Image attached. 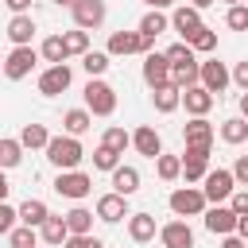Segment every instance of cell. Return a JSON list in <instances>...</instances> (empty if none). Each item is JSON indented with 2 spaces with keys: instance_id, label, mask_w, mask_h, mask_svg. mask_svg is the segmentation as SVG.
<instances>
[{
  "instance_id": "cell-20",
  "label": "cell",
  "mask_w": 248,
  "mask_h": 248,
  "mask_svg": "<svg viewBox=\"0 0 248 248\" xmlns=\"http://www.w3.org/2000/svg\"><path fill=\"white\" fill-rule=\"evenodd\" d=\"M8 39H12L16 46H31V39H35V19H31V12L8 19Z\"/></svg>"
},
{
  "instance_id": "cell-3",
  "label": "cell",
  "mask_w": 248,
  "mask_h": 248,
  "mask_svg": "<svg viewBox=\"0 0 248 248\" xmlns=\"http://www.w3.org/2000/svg\"><path fill=\"white\" fill-rule=\"evenodd\" d=\"M209 209V202H205V194L198 190V186H178V190H170V213L174 217H202Z\"/></svg>"
},
{
  "instance_id": "cell-57",
  "label": "cell",
  "mask_w": 248,
  "mask_h": 248,
  "mask_svg": "<svg viewBox=\"0 0 248 248\" xmlns=\"http://www.w3.org/2000/svg\"><path fill=\"white\" fill-rule=\"evenodd\" d=\"M240 4H244V8H248V0H240Z\"/></svg>"
},
{
  "instance_id": "cell-8",
  "label": "cell",
  "mask_w": 248,
  "mask_h": 248,
  "mask_svg": "<svg viewBox=\"0 0 248 248\" xmlns=\"http://www.w3.org/2000/svg\"><path fill=\"white\" fill-rule=\"evenodd\" d=\"M70 81H74V70L62 62V66H46L43 74H39V93L43 97H58V93H66L70 89Z\"/></svg>"
},
{
  "instance_id": "cell-15",
  "label": "cell",
  "mask_w": 248,
  "mask_h": 248,
  "mask_svg": "<svg viewBox=\"0 0 248 248\" xmlns=\"http://www.w3.org/2000/svg\"><path fill=\"white\" fill-rule=\"evenodd\" d=\"M159 240H163V248H194V229L186 221H167L159 229Z\"/></svg>"
},
{
  "instance_id": "cell-58",
  "label": "cell",
  "mask_w": 248,
  "mask_h": 248,
  "mask_svg": "<svg viewBox=\"0 0 248 248\" xmlns=\"http://www.w3.org/2000/svg\"><path fill=\"white\" fill-rule=\"evenodd\" d=\"M0 66H4V58H0Z\"/></svg>"
},
{
  "instance_id": "cell-32",
  "label": "cell",
  "mask_w": 248,
  "mask_h": 248,
  "mask_svg": "<svg viewBox=\"0 0 248 248\" xmlns=\"http://www.w3.org/2000/svg\"><path fill=\"white\" fill-rule=\"evenodd\" d=\"M62 46H66V58H70V54H78V58H81V54L89 50V31H78V27H74V31H66V35H62Z\"/></svg>"
},
{
  "instance_id": "cell-42",
  "label": "cell",
  "mask_w": 248,
  "mask_h": 248,
  "mask_svg": "<svg viewBox=\"0 0 248 248\" xmlns=\"http://www.w3.org/2000/svg\"><path fill=\"white\" fill-rule=\"evenodd\" d=\"M225 23H229L232 31H248V8H244V4H232V8L225 12Z\"/></svg>"
},
{
  "instance_id": "cell-53",
  "label": "cell",
  "mask_w": 248,
  "mask_h": 248,
  "mask_svg": "<svg viewBox=\"0 0 248 248\" xmlns=\"http://www.w3.org/2000/svg\"><path fill=\"white\" fill-rule=\"evenodd\" d=\"M240 116L248 120V93H240Z\"/></svg>"
},
{
  "instance_id": "cell-56",
  "label": "cell",
  "mask_w": 248,
  "mask_h": 248,
  "mask_svg": "<svg viewBox=\"0 0 248 248\" xmlns=\"http://www.w3.org/2000/svg\"><path fill=\"white\" fill-rule=\"evenodd\" d=\"M225 4H229V8H232V4H240V0H225Z\"/></svg>"
},
{
  "instance_id": "cell-45",
  "label": "cell",
  "mask_w": 248,
  "mask_h": 248,
  "mask_svg": "<svg viewBox=\"0 0 248 248\" xmlns=\"http://www.w3.org/2000/svg\"><path fill=\"white\" fill-rule=\"evenodd\" d=\"M62 248H105V244L89 232V236H66V244H62Z\"/></svg>"
},
{
  "instance_id": "cell-39",
  "label": "cell",
  "mask_w": 248,
  "mask_h": 248,
  "mask_svg": "<svg viewBox=\"0 0 248 248\" xmlns=\"http://www.w3.org/2000/svg\"><path fill=\"white\" fill-rule=\"evenodd\" d=\"M35 240H39V229H27V225H16L8 232V244L12 248H35Z\"/></svg>"
},
{
  "instance_id": "cell-50",
  "label": "cell",
  "mask_w": 248,
  "mask_h": 248,
  "mask_svg": "<svg viewBox=\"0 0 248 248\" xmlns=\"http://www.w3.org/2000/svg\"><path fill=\"white\" fill-rule=\"evenodd\" d=\"M236 236H240V240H248V213H244V217H236Z\"/></svg>"
},
{
  "instance_id": "cell-33",
  "label": "cell",
  "mask_w": 248,
  "mask_h": 248,
  "mask_svg": "<svg viewBox=\"0 0 248 248\" xmlns=\"http://www.w3.org/2000/svg\"><path fill=\"white\" fill-rule=\"evenodd\" d=\"M39 54H43L50 66H62V62H66V46H62V35H50V39H43Z\"/></svg>"
},
{
  "instance_id": "cell-25",
  "label": "cell",
  "mask_w": 248,
  "mask_h": 248,
  "mask_svg": "<svg viewBox=\"0 0 248 248\" xmlns=\"http://www.w3.org/2000/svg\"><path fill=\"white\" fill-rule=\"evenodd\" d=\"M151 101H155V112H163V116H167V112H174V108L182 105V93H178V89L167 81V85L151 89Z\"/></svg>"
},
{
  "instance_id": "cell-54",
  "label": "cell",
  "mask_w": 248,
  "mask_h": 248,
  "mask_svg": "<svg viewBox=\"0 0 248 248\" xmlns=\"http://www.w3.org/2000/svg\"><path fill=\"white\" fill-rule=\"evenodd\" d=\"M209 4H217V0H190V8H198V12H202V8H209Z\"/></svg>"
},
{
  "instance_id": "cell-21",
  "label": "cell",
  "mask_w": 248,
  "mask_h": 248,
  "mask_svg": "<svg viewBox=\"0 0 248 248\" xmlns=\"http://www.w3.org/2000/svg\"><path fill=\"white\" fill-rule=\"evenodd\" d=\"M136 190H140V170L120 163V167L112 170V194H120V198H132Z\"/></svg>"
},
{
  "instance_id": "cell-13",
  "label": "cell",
  "mask_w": 248,
  "mask_h": 248,
  "mask_svg": "<svg viewBox=\"0 0 248 248\" xmlns=\"http://www.w3.org/2000/svg\"><path fill=\"white\" fill-rule=\"evenodd\" d=\"M132 147H136L140 155H147V159H159V155H163V136H159L151 124H140V128L132 132Z\"/></svg>"
},
{
  "instance_id": "cell-37",
  "label": "cell",
  "mask_w": 248,
  "mask_h": 248,
  "mask_svg": "<svg viewBox=\"0 0 248 248\" xmlns=\"http://www.w3.org/2000/svg\"><path fill=\"white\" fill-rule=\"evenodd\" d=\"M128 143H132V136H128L124 128H105V136H101V147H108V151H116V155H124Z\"/></svg>"
},
{
  "instance_id": "cell-17",
  "label": "cell",
  "mask_w": 248,
  "mask_h": 248,
  "mask_svg": "<svg viewBox=\"0 0 248 248\" xmlns=\"http://www.w3.org/2000/svg\"><path fill=\"white\" fill-rule=\"evenodd\" d=\"M97 217L108 221V225L124 221V217H128V198H120V194H101V198H97Z\"/></svg>"
},
{
  "instance_id": "cell-30",
  "label": "cell",
  "mask_w": 248,
  "mask_h": 248,
  "mask_svg": "<svg viewBox=\"0 0 248 248\" xmlns=\"http://www.w3.org/2000/svg\"><path fill=\"white\" fill-rule=\"evenodd\" d=\"M167 27H170V19H167L163 12H147V16L140 19V35H143L147 43H155V35H163Z\"/></svg>"
},
{
  "instance_id": "cell-9",
  "label": "cell",
  "mask_w": 248,
  "mask_h": 248,
  "mask_svg": "<svg viewBox=\"0 0 248 248\" xmlns=\"http://www.w3.org/2000/svg\"><path fill=\"white\" fill-rule=\"evenodd\" d=\"M35 62H39L35 46H16V50L4 58V74H8L12 81H19V78H27V74L35 70Z\"/></svg>"
},
{
  "instance_id": "cell-18",
  "label": "cell",
  "mask_w": 248,
  "mask_h": 248,
  "mask_svg": "<svg viewBox=\"0 0 248 248\" xmlns=\"http://www.w3.org/2000/svg\"><path fill=\"white\" fill-rule=\"evenodd\" d=\"M143 81H147L151 89L167 85V81H170V62H167L163 54H147V58H143Z\"/></svg>"
},
{
  "instance_id": "cell-4",
  "label": "cell",
  "mask_w": 248,
  "mask_h": 248,
  "mask_svg": "<svg viewBox=\"0 0 248 248\" xmlns=\"http://www.w3.org/2000/svg\"><path fill=\"white\" fill-rule=\"evenodd\" d=\"M89 190H93V178H89L85 170H58V174H54V194H58V198L81 202V198H89Z\"/></svg>"
},
{
  "instance_id": "cell-23",
  "label": "cell",
  "mask_w": 248,
  "mask_h": 248,
  "mask_svg": "<svg viewBox=\"0 0 248 248\" xmlns=\"http://www.w3.org/2000/svg\"><path fill=\"white\" fill-rule=\"evenodd\" d=\"M128 236H132L136 244L155 240V217H151V213H128Z\"/></svg>"
},
{
  "instance_id": "cell-27",
  "label": "cell",
  "mask_w": 248,
  "mask_h": 248,
  "mask_svg": "<svg viewBox=\"0 0 248 248\" xmlns=\"http://www.w3.org/2000/svg\"><path fill=\"white\" fill-rule=\"evenodd\" d=\"M198 70H202V62H186V66H170V85L182 93V89H190V85H198Z\"/></svg>"
},
{
  "instance_id": "cell-11",
  "label": "cell",
  "mask_w": 248,
  "mask_h": 248,
  "mask_svg": "<svg viewBox=\"0 0 248 248\" xmlns=\"http://www.w3.org/2000/svg\"><path fill=\"white\" fill-rule=\"evenodd\" d=\"M229 81H232V78H229V66H225V62H217V58H213V62H202V70H198V85H202V89H209V93L217 97Z\"/></svg>"
},
{
  "instance_id": "cell-51",
  "label": "cell",
  "mask_w": 248,
  "mask_h": 248,
  "mask_svg": "<svg viewBox=\"0 0 248 248\" xmlns=\"http://www.w3.org/2000/svg\"><path fill=\"white\" fill-rule=\"evenodd\" d=\"M143 4H147V8H151V12H163V8H170V4H174V0H143Z\"/></svg>"
},
{
  "instance_id": "cell-36",
  "label": "cell",
  "mask_w": 248,
  "mask_h": 248,
  "mask_svg": "<svg viewBox=\"0 0 248 248\" xmlns=\"http://www.w3.org/2000/svg\"><path fill=\"white\" fill-rule=\"evenodd\" d=\"M19 159H23V147H19V140H0V170H12V167H19Z\"/></svg>"
},
{
  "instance_id": "cell-19",
  "label": "cell",
  "mask_w": 248,
  "mask_h": 248,
  "mask_svg": "<svg viewBox=\"0 0 248 248\" xmlns=\"http://www.w3.org/2000/svg\"><path fill=\"white\" fill-rule=\"evenodd\" d=\"M213 93L209 89H202V85H190V89H182V105H186V112L190 116H205L209 108H213Z\"/></svg>"
},
{
  "instance_id": "cell-22",
  "label": "cell",
  "mask_w": 248,
  "mask_h": 248,
  "mask_svg": "<svg viewBox=\"0 0 248 248\" xmlns=\"http://www.w3.org/2000/svg\"><path fill=\"white\" fill-rule=\"evenodd\" d=\"M16 217H19V225H27V229H39V225L50 217V209H46V202H39V198H27V202L16 209Z\"/></svg>"
},
{
  "instance_id": "cell-43",
  "label": "cell",
  "mask_w": 248,
  "mask_h": 248,
  "mask_svg": "<svg viewBox=\"0 0 248 248\" xmlns=\"http://www.w3.org/2000/svg\"><path fill=\"white\" fill-rule=\"evenodd\" d=\"M16 221H19V217H16V209H12L8 202H0V236H8V232L16 229Z\"/></svg>"
},
{
  "instance_id": "cell-35",
  "label": "cell",
  "mask_w": 248,
  "mask_h": 248,
  "mask_svg": "<svg viewBox=\"0 0 248 248\" xmlns=\"http://www.w3.org/2000/svg\"><path fill=\"white\" fill-rule=\"evenodd\" d=\"M155 174H159L163 182H174V178L182 174V159H178V155H159V159H155Z\"/></svg>"
},
{
  "instance_id": "cell-7",
  "label": "cell",
  "mask_w": 248,
  "mask_h": 248,
  "mask_svg": "<svg viewBox=\"0 0 248 248\" xmlns=\"http://www.w3.org/2000/svg\"><path fill=\"white\" fill-rule=\"evenodd\" d=\"M105 54H108V58H112V54H151V43H147L140 31H112Z\"/></svg>"
},
{
  "instance_id": "cell-48",
  "label": "cell",
  "mask_w": 248,
  "mask_h": 248,
  "mask_svg": "<svg viewBox=\"0 0 248 248\" xmlns=\"http://www.w3.org/2000/svg\"><path fill=\"white\" fill-rule=\"evenodd\" d=\"M221 248H248V240H240L236 232H229V236H221Z\"/></svg>"
},
{
  "instance_id": "cell-46",
  "label": "cell",
  "mask_w": 248,
  "mask_h": 248,
  "mask_svg": "<svg viewBox=\"0 0 248 248\" xmlns=\"http://www.w3.org/2000/svg\"><path fill=\"white\" fill-rule=\"evenodd\" d=\"M229 78H232V81H236V85L248 93V58H244V62H236V66L229 70Z\"/></svg>"
},
{
  "instance_id": "cell-5",
  "label": "cell",
  "mask_w": 248,
  "mask_h": 248,
  "mask_svg": "<svg viewBox=\"0 0 248 248\" xmlns=\"http://www.w3.org/2000/svg\"><path fill=\"white\" fill-rule=\"evenodd\" d=\"M202 182H205V186H202V194H205V202H213V205L229 202V194L236 190V178H232V170H225V167L205 170V178H202Z\"/></svg>"
},
{
  "instance_id": "cell-12",
  "label": "cell",
  "mask_w": 248,
  "mask_h": 248,
  "mask_svg": "<svg viewBox=\"0 0 248 248\" xmlns=\"http://www.w3.org/2000/svg\"><path fill=\"white\" fill-rule=\"evenodd\" d=\"M178 159H182L186 182H202L205 178V170H209V147H186Z\"/></svg>"
},
{
  "instance_id": "cell-44",
  "label": "cell",
  "mask_w": 248,
  "mask_h": 248,
  "mask_svg": "<svg viewBox=\"0 0 248 248\" xmlns=\"http://www.w3.org/2000/svg\"><path fill=\"white\" fill-rule=\"evenodd\" d=\"M229 209H232L236 217H244V213H248V190H232V194H229Z\"/></svg>"
},
{
  "instance_id": "cell-14",
  "label": "cell",
  "mask_w": 248,
  "mask_h": 248,
  "mask_svg": "<svg viewBox=\"0 0 248 248\" xmlns=\"http://www.w3.org/2000/svg\"><path fill=\"white\" fill-rule=\"evenodd\" d=\"M202 217H205V229H209L213 236H229V232H236V213H232L229 205H213V209H205Z\"/></svg>"
},
{
  "instance_id": "cell-1",
  "label": "cell",
  "mask_w": 248,
  "mask_h": 248,
  "mask_svg": "<svg viewBox=\"0 0 248 248\" xmlns=\"http://www.w3.org/2000/svg\"><path fill=\"white\" fill-rule=\"evenodd\" d=\"M43 151H46L50 167H58V170H78L81 159H85V147H81V140H74V136H50V143H46Z\"/></svg>"
},
{
  "instance_id": "cell-38",
  "label": "cell",
  "mask_w": 248,
  "mask_h": 248,
  "mask_svg": "<svg viewBox=\"0 0 248 248\" xmlns=\"http://www.w3.org/2000/svg\"><path fill=\"white\" fill-rule=\"evenodd\" d=\"M194 54H209V50H217V31H209V27H202L190 43H186Z\"/></svg>"
},
{
  "instance_id": "cell-28",
  "label": "cell",
  "mask_w": 248,
  "mask_h": 248,
  "mask_svg": "<svg viewBox=\"0 0 248 248\" xmlns=\"http://www.w3.org/2000/svg\"><path fill=\"white\" fill-rule=\"evenodd\" d=\"M221 140L232 143V147L244 143V140H248V120H244V116H229V120H221Z\"/></svg>"
},
{
  "instance_id": "cell-41",
  "label": "cell",
  "mask_w": 248,
  "mask_h": 248,
  "mask_svg": "<svg viewBox=\"0 0 248 248\" xmlns=\"http://www.w3.org/2000/svg\"><path fill=\"white\" fill-rule=\"evenodd\" d=\"M93 167L112 174V170L120 167V155H116V151H108V147H97V151H93Z\"/></svg>"
},
{
  "instance_id": "cell-6",
  "label": "cell",
  "mask_w": 248,
  "mask_h": 248,
  "mask_svg": "<svg viewBox=\"0 0 248 248\" xmlns=\"http://www.w3.org/2000/svg\"><path fill=\"white\" fill-rule=\"evenodd\" d=\"M70 12H74V27L78 31H97L105 23V16H108L105 0H74Z\"/></svg>"
},
{
  "instance_id": "cell-40",
  "label": "cell",
  "mask_w": 248,
  "mask_h": 248,
  "mask_svg": "<svg viewBox=\"0 0 248 248\" xmlns=\"http://www.w3.org/2000/svg\"><path fill=\"white\" fill-rule=\"evenodd\" d=\"M163 58H167L170 66H186V62H198V58H194V50H190L186 43H174V46H167V50H163Z\"/></svg>"
},
{
  "instance_id": "cell-26",
  "label": "cell",
  "mask_w": 248,
  "mask_h": 248,
  "mask_svg": "<svg viewBox=\"0 0 248 248\" xmlns=\"http://www.w3.org/2000/svg\"><path fill=\"white\" fill-rule=\"evenodd\" d=\"M62 128H66V136H85L89 128H93V116H89V108H70L66 116H62Z\"/></svg>"
},
{
  "instance_id": "cell-49",
  "label": "cell",
  "mask_w": 248,
  "mask_h": 248,
  "mask_svg": "<svg viewBox=\"0 0 248 248\" xmlns=\"http://www.w3.org/2000/svg\"><path fill=\"white\" fill-rule=\"evenodd\" d=\"M4 4H8L16 16H27V12H31V0H4Z\"/></svg>"
},
{
  "instance_id": "cell-10",
  "label": "cell",
  "mask_w": 248,
  "mask_h": 248,
  "mask_svg": "<svg viewBox=\"0 0 248 248\" xmlns=\"http://www.w3.org/2000/svg\"><path fill=\"white\" fill-rule=\"evenodd\" d=\"M170 27L182 35V43H190L205 23H202V12L198 8H190V4H182V8H174V16H170Z\"/></svg>"
},
{
  "instance_id": "cell-2",
  "label": "cell",
  "mask_w": 248,
  "mask_h": 248,
  "mask_svg": "<svg viewBox=\"0 0 248 248\" xmlns=\"http://www.w3.org/2000/svg\"><path fill=\"white\" fill-rule=\"evenodd\" d=\"M85 108H89V116H112L116 112V89L108 81H101V78H89V85H85Z\"/></svg>"
},
{
  "instance_id": "cell-16",
  "label": "cell",
  "mask_w": 248,
  "mask_h": 248,
  "mask_svg": "<svg viewBox=\"0 0 248 248\" xmlns=\"http://www.w3.org/2000/svg\"><path fill=\"white\" fill-rule=\"evenodd\" d=\"M182 140H186V147H213V124L205 116H194L182 128Z\"/></svg>"
},
{
  "instance_id": "cell-29",
  "label": "cell",
  "mask_w": 248,
  "mask_h": 248,
  "mask_svg": "<svg viewBox=\"0 0 248 248\" xmlns=\"http://www.w3.org/2000/svg\"><path fill=\"white\" fill-rule=\"evenodd\" d=\"M66 229H70V236H89V229H93V213L81 209V205H74V209L66 213Z\"/></svg>"
},
{
  "instance_id": "cell-47",
  "label": "cell",
  "mask_w": 248,
  "mask_h": 248,
  "mask_svg": "<svg viewBox=\"0 0 248 248\" xmlns=\"http://www.w3.org/2000/svg\"><path fill=\"white\" fill-rule=\"evenodd\" d=\"M232 178H236L240 186H248V155H236V163H232Z\"/></svg>"
},
{
  "instance_id": "cell-24",
  "label": "cell",
  "mask_w": 248,
  "mask_h": 248,
  "mask_svg": "<svg viewBox=\"0 0 248 248\" xmlns=\"http://www.w3.org/2000/svg\"><path fill=\"white\" fill-rule=\"evenodd\" d=\"M39 236H43V244H50V248H62L66 244V236H70V229H66V217H46L43 225H39Z\"/></svg>"
},
{
  "instance_id": "cell-31",
  "label": "cell",
  "mask_w": 248,
  "mask_h": 248,
  "mask_svg": "<svg viewBox=\"0 0 248 248\" xmlns=\"http://www.w3.org/2000/svg\"><path fill=\"white\" fill-rule=\"evenodd\" d=\"M50 143V132L43 128V124H23V132H19V147H46Z\"/></svg>"
},
{
  "instance_id": "cell-34",
  "label": "cell",
  "mask_w": 248,
  "mask_h": 248,
  "mask_svg": "<svg viewBox=\"0 0 248 248\" xmlns=\"http://www.w3.org/2000/svg\"><path fill=\"white\" fill-rule=\"evenodd\" d=\"M81 70H85L89 78H101V74L108 70V54H105V50H85V54H81Z\"/></svg>"
},
{
  "instance_id": "cell-52",
  "label": "cell",
  "mask_w": 248,
  "mask_h": 248,
  "mask_svg": "<svg viewBox=\"0 0 248 248\" xmlns=\"http://www.w3.org/2000/svg\"><path fill=\"white\" fill-rule=\"evenodd\" d=\"M8 190H12V186H8V178H4V170H0V202H8Z\"/></svg>"
},
{
  "instance_id": "cell-55",
  "label": "cell",
  "mask_w": 248,
  "mask_h": 248,
  "mask_svg": "<svg viewBox=\"0 0 248 248\" xmlns=\"http://www.w3.org/2000/svg\"><path fill=\"white\" fill-rule=\"evenodd\" d=\"M54 4H58V8H74V0H54Z\"/></svg>"
}]
</instances>
